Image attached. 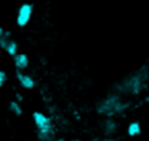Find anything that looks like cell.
Here are the masks:
<instances>
[{"label": "cell", "instance_id": "13", "mask_svg": "<svg viewBox=\"0 0 149 141\" xmlns=\"http://www.w3.org/2000/svg\"><path fill=\"white\" fill-rule=\"evenodd\" d=\"M52 141H65V140H64V138H54Z\"/></svg>", "mask_w": 149, "mask_h": 141}, {"label": "cell", "instance_id": "4", "mask_svg": "<svg viewBox=\"0 0 149 141\" xmlns=\"http://www.w3.org/2000/svg\"><path fill=\"white\" fill-rule=\"evenodd\" d=\"M33 14V4L32 3H23L17 9V16H16V25L19 28H25Z\"/></svg>", "mask_w": 149, "mask_h": 141}, {"label": "cell", "instance_id": "14", "mask_svg": "<svg viewBox=\"0 0 149 141\" xmlns=\"http://www.w3.org/2000/svg\"><path fill=\"white\" fill-rule=\"evenodd\" d=\"M96 141H116V140H96Z\"/></svg>", "mask_w": 149, "mask_h": 141}, {"label": "cell", "instance_id": "2", "mask_svg": "<svg viewBox=\"0 0 149 141\" xmlns=\"http://www.w3.org/2000/svg\"><path fill=\"white\" fill-rule=\"evenodd\" d=\"M146 84H148V71L146 68H142L141 71L135 72L132 76L126 78V81L122 84V91L129 94H139L143 91Z\"/></svg>", "mask_w": 149, "mask_h": 141}, {"label": "cell", "instance_id": "11", "mask_svg": "<svg viewBox=\"0 0 149 141\" xmlns=\"http://www.w3.org/2000/svg\"><path fill=\"white\" fill-rule=\"evenodd\" d=\"M6 81H7V75H6L4 71L0 69V88H3V85L6 84Z\"/></svg>", "mask_w": 149, "mask_h": 141}, {"label": "cell", "instance_id": "9", "mask_svg": "<svg viewBox=\"0 0 149 141\" xmlns=\"http://www.w3.org/2000/svg\"><path fill=\"white\" fill-rule=\"evenodd\" d=\"M7 108H9V111H10L12 114H15V115H17V117H20V115L23 114V108H22L20 102H17V101H10L9 105H7Z\"/></svg>", "mask_w": 149, "mask_h": 141}, {"label": "cell", "instance_id": "10", "mask_svg": "<svg viewBox=\"0 0 149 141\" xmlns=\"http://www.w3.org/2000/svg\"><path fill=\"white\" fill-rule=\"evenodd\" d=\"M103 127H104V133H106L107 135L114 134V133H116V130H117V124H116L111 118H107V120L104 121Z\"/></svg>", "mask_w": 149, "mask_h": 141}, {"label": "cell", "instance_id": "1", "mask_svg": "<svg viewBox=\"0 0 149 141\" xmlns=\"http://www.w3.org/2000/svg\"><path fill=\"white\" fill-rule=\"evenodd\" d=\"M32 120L33 124L36 127V135L39 141H52L55 138V130H54V124L52 120L47 114L41 112V111H35L32 114Z\"/></svg>", "mask_w": 149, "mask_h": 141}, {"label": "cell", "instance_id": "6", "mask_svg": "<svg viewBox=\"0 0 149 141\" xmlns=\"http://www.w3.org/2000/svg\"><path fill=\"white\" fill-rule=\"evenodd\" d=\"M16 79L19 82V85L23 88V89H33L35 88V79L28 75L26 72H22V71H16Z\"/></svg>", "mask_w": 149, "mask_h": 141}, {"label": "cell", "instance_id": "5", "mask_svg": "<svg viewBox=\"0 0 149 141\" xmlns=\"http://www.w3.org/2000/svg\"><path fill=\"white\" fill-rule=\"evenodd\" d=\"M0 47L7 55H10V56H15L16 53H19V45H17V42L7 32H4V35L0 38Z\"/></svg>", "mask_w": 149, "mask_h": 141}, {"label": "cell", "instance_id": "12", "mask_svg": "<svg viewBox=\"0 0 149 141\" xmlns=\"http://www.w3.org/2000/svg\"><path fill=\"white\" fill-rule=\"evenodd\" d=\"M3 35H4V29H3V28H1V26H0V38H1V36H3Z\"/></svg>", "mask_w": 149, "mask_h": 141}, {"label": "cell", "instance_id": "3", "mask_svg": "<svg viewBox=\"0 0 149 141\" xmlns=\"http://www.w3.org/2000/svg\"><path fill=\"white\" fill-rule=\"evenodd\" d=\"M123 109V104L117 96H109L99 104V114L111 118L113 115L119 114Z\"/></svg>", "mask_w": 149, "mask_h": 141}, {"label": "cell", "instance_id": "7", "mask_svg": "<svg viewBox=\"0 0 149 141\" xmlns=\"http://www.w3.org/2000/svg\"><path fill=\"white\" fill-rule=\"evenodd\" d=\"M13 63H15L16 71L25 72V71L29 68L31 61H29V56H28L26 53H16V55L13 56Z\"/></svg>", "mask_w": 149, "mask_h": 141}, {"label": "cell", "instance_id": "8", "mask_svg": "<svg viewBox=\"0 0 149 141\" xmlns=\"http://www.w3.org/2000/svg\"><path fill=\"white\" fill-rule=\"evenodd\" d=\"M142 134V125L139 121H132L127 125V135L129 137H138Z\"/></svg>", "mask_w": 149, "mask_h": 141}, {"label": "cell", "instance_id": "15", "mask_svg": "<svg viewBox=\"0 0 149 141\" xmlns=\"http://www.w3.org/2000/svg\"><path fill=\"white\" fill-rule=\"evenodd\" d=\"M70 141H83V140H70Z\"/></svg>", "mask_w": 149, "mask_h": 141}]
</instances>
